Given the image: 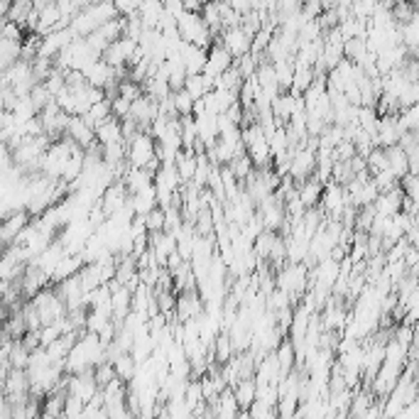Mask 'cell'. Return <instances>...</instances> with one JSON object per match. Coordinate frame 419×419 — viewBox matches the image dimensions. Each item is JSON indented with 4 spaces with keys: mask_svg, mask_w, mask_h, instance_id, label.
Wrapping results in <instances>:
<instances>
[{
    "mask_svg": "<svg viewBox=\"0 0 419 419\" xmlns=\"http://www.w3.org/2000/svg\"><path fill=\"white\" fill-rule=\"evenodd\" d=\"M309 282H312V270L307 265H290L287 263L282 270H277V277H275V285L279 292H285L290 297L292 304H299L304 299V292H307Z\"/></svg>",
    "mask_w": 419,
    "mask_h": 419,
    "instance_id": "6da1fadb",
    "label": "cell"
},
{
    "mask_svg": "<svg viewBox=\"0 0 419 419\" xmlns=\"http://www.w3.org/2000/svg\"><path fill=\"white\" fill-rule=\"evenodd\" d=\"M177 28H179V34H182V39L184 42H189V45L194 47H202V50H211L213 45H216V37H213V32L208 30V25L204 23L202 15H191V12H184V15L177 20Z\"/></svg>",
    "mask_w": 419,
    "mask_h": 419,
    "instance_id": "7a4b0ae2",
    "label": "cell"
},
{
    "mask_svg": "<svg viewBox=\"0 0 419 419\" xmlns=\"http://www.w3.org/2000/svg\"><path fill=\"white\" fill-rule=\"evenodd\" d=\"M157 157V140L150 133H138L128 142V164L130 167L145 169Z\"/></svg>",
    "mask_w": 419,
    "mask_h": 419,
    "instance_id": "3957f363",
    "label": "cell"
},
{
    "mask_svg": "<svg viewBox=\"0 0 419 419\" xmlns=\"http://www.w3.org/2000/svg\"><path fill=\"white\" fill-rule=\"evenodd\" d=\"M64 385H67L69 397H76V400H81L84 405H91L96 400V395L101 392V385L96 380L94 370L81 375H67V378H64Z\"/></svg>",
    "mask_w": 419,
    "mask_h": 419,
    "instance_id": "277c9868",
    "label": "cell"
},
{
    "mask_svg": "<svg viewBox=\"0 0 419 419\" xmlns=\"http://www.w3.org/2000/svg\"><path fill=\"white\" fill-rule=\"evenodd\" d=\"M204 312H206V302L199 294V290H186L182 294H177V319L182 324L204 316Z\"/></svg>",
    "mask_w": 419,
    "mask_h": 419,
    "instance_id": "5b68a950",
    "label": "cell"
},
{
    "mask_svg": "<svg viewBox=\"0 0 419 419\" xmlns=\"http://www.w3.org/2000/svg\"><path fill=\"white\" fill-rule=\"evenodd\" d=\"M316 174V152L309 150V147H299L292 157V167L290 177L297 182V186L304 184L307 179H312Z\"/></svg>",
    "mask_w": 419,
    "mask_h": 419,
    "instance_id": "8992f818",
    "label": "cell"
},
{
    "mask_svg": "<svg viewBox=\"0 0 419 419\" xmlns=\"http://www.w3.org/2000/svg\"><path fill=\"white\" fill-rule=\"evenodd\" d=\"M218 45H224L230 52V56L238 62V59H243V56L253 52V37L243 28L224 30V34L218 37Z\"/></svg>",
    "mask_w": 419,
    "mask_h": 419,
    "instance_id": "52a82bcc",
    "label": "cell"
},
{
    "mask_svg": "<svg viewBox=\"0 0 419 419\" xmlns=\"http://www.w3.org/2000/svg\"><path fill=\"white\" fill-rule=\"evenodd\" d=\"M30 224H32V216H30L28 211H15L8 218H3V228H0V241H3V246L6 248L15 246L20 233H23Z\"/></svg>",
    "mask_w": 419,
    "mask_h": 419,
    "instance_id": "ba28073f",
    "label": "cell"
},
{
    "mask_svg": "<svg viewBox=\"0 0 419 419\" xmlns=\"http://www.w3.org/2000/svg\"><path fill=\"white\" fill-rule=\"evenodd\" d=\"M130 204V191L123 182H116L113 186H108L106 194L101 196V208L106 211L108 218H113L118 211H123Z\"/></svg>",
    "mask_w": 419,
    "mask_h": 419,
    "instance_id": "9c48e42d",
    "label": "cell"
},
{
    "mask_svg": "<svg viewBox=\"0 0 419 419\" xmlns=\"http://www.w3.org/2000/svg\"><path fill=\"white\" fill-rule=\"evenodd\" d=\"M235 59L230 56V52L226 50L224 45H213L211 50H208V62H206V76L208 78H218V76H224L228 69H233Z\"/></svg>",
    "mask_w": 419,
    "mask_h": 419,
    "instance_id": "30bf717a",
    "label": "cell"
},
{
    "mask_svg": "<svg viewBox=\"0 0 419 419\" xmlns=\"http://www.w3.org/2000/svg\"><path fill=\"white\" fill-rule=\"evenodd\" d=\"M67 138H72L81 150H89V147H94L96 142H98V140H96V130L91 128L81 116H74L72 120H69Z\"/></svg>",
    "mask_w": 419,
    "mask_h": 419,
    "instance_id": "8fae6325",
    "label": "cell"
},
{
    "mask_svg": "<svg viewBox=\"0 0 419 419\" xmlns=\"http://www.w3.org/2000/svg\"><path fill=\"white\" fill-rule=\"evenodd\" d=\"M150 250L152 255H155V260L162 268H167V260L169 255H174L177 253V238H174L172 233H150Z\"/></svg>",
    "mask_w": 419,
    "mask_h": 419,
    "instance_id": "7c38bea8",
    "label": "cell"
},
{
    "mask_svg": "<svg viewBox=\"0 0 419 419\" xmlns=\"http://www.w3.org/2000/svg\"><path fill=\"white\" fill-rule=\"evenodd\" d=\"M179 54H182V59H184L189 76H199V74L206 72V62H208V52L206 50L184 42V45H182V50H179Z\"/></svg>",
    "mask_w": 419,
    "mask_h": 419,
    "instance_id": "4fadbf2b",
    "label": "cell"
},
{
    "mask_svg": "<svg viewBox=\"0 0 419 419\" xmlns=\"http://www.w3.org/2000/svg\"><path fill=\"white\" fill-rule=\"evenodd\" d=\"M84 265H86L84 255H67L62 263L56 265L54 275H52V285H62L67 279L76 277V275L84 270Z\"/></svg>",
    "mask_w": 419,
    "mask_h": 419,
    "instance_id": "5bb4252c",
    "label": "cell"
},
{
    "mask_svg": "<svg viewBox=\"0 0 419 419\" xmlns=\"http://www.w3.org/2000/svg\"><path fill=\"white\" fill-rule=\"evenodd\" d=\"M96 140H98V145H118V142H125V135H123V120H118V118H111L106 120L103 125L96 128Z\"/></svg>",
    "mask_w": 419,
    "mask_h": 419,
    "instance_id": "9a60e30c",
    "label": "cell"
},
{
    "mask_svg": "<svg viewBox=\"0 0 419 419\" xmlns=\"http://www.w3.org/2000/svg\"><path fill=\"white\" fill-rule=\"evenodd\" d=\"M130 206H133V211H135V216H150L155 208H160V202H157V189H155V184L150 186V189H145V191H140V194H135V196H130Z\"/></svg>",
    "mask_w": 419,
    "mask_h": 419,
    "instance_id": "2e32d148",
    "label": "cell"
},
{
    "mask_svg": "<svg viewBox=\"0 0 419 419\" xmlns=\"http://www.w3.org/2000/svg\"><path fill=\"white\" fill-rule=\"evenodd\" d=\"M125 186H128L130 196L140 194V191L150 189L152 184H155V177H152L150 172H145V169H138V167H130L128 172H125V177L120 179Z\"/></svg>",
    "mask_w": 419,
    "mask_h": 419,
    "instance_id": "e0dca14e",
    "label": "cell"
},
{
    "mask_svg": "<svg viewBox=\"0 0 419 419\" xmlns=\"http://www.w3.org/2000/svg\"><path fill=\"white\" fill-rule=\"evenodd\" d=\"M324 189H326V184L324 182H319L316 177H312V179H307L304 184H299V199H302V204H304V208H316L319 204H321V196H324Z\"/></svg>",
    "mask_w": 419,
    "mask_h": 419,
    "instance_id": "ac0fdd59",
    "label": "cell"
},
{
    "mask_svg": "<svg viewBox=\"0 0 419 419\" xmlns=\"http://www.w3.org/2000/svg\"><path fill=\"white\" fill-rule=\"evenodd\" d=\"M235 395V400H238V405H241L243 412H248V409L255 405L257 400V383L255 378H246V380H241L235 387H230Z\"/></svg>",
    "mask_w": 419,
    "mask_h": 419,
    "instance_id": "d6986e66",
    "label": "cell"
},
{
    "mask_svg": "<svg viewBox=\"0 0 419 419\" xmlns=\"http://www.w3.org/2000/svg\"><path fill=\"white\" fill-rule=\"evenodd\" d=\"M196 164H199V155H196V152H191V150H182V152H179L174 167H177L179 177H182V184H189V182H194Z\"/></svg>",
    "mask_w": 419,
    "mask_h": 419,
    "instance_id": "ffe728a7",
    "label": "cell"
},
{
    "mask_svg": "<svg viewBox=\"0 0 419 419\" xmlns=\"http://www.w3.org/2000/svg\"><path fill=\"white\" fill-rule=\"evenodd\" d=\"M314 81H316V72H314V67H307V64H302V62H294V84H292V94L304 96L314 86Z\"/></svg>",
    "mask_w": 419,
    "mask_h": 419,
    "instance_id": "44dd1931",
    "label": "cell"
},
{
    "mask_svg": "<svg viewBox=\"0 0 419 419\" xmlns=\"http://www.w3.org/2000/svg\"><path fill=\"white\" fill-rule=\"evenodd\" d=\"M385 152H387V164H390V172L395 174L400 182H402V179L409 174V157H407V152H405L400 145L390 147V150H385Z\"/></svg>",
    "mask_w": 419,
    "mask_h": 419,
    "instance_id": "7402d4cb",
    "label": "cell"
},
{
    "mask_svg": "<svg viewBox=\"0 0 419 419\" xmlns=\"http://www.w3.org/2000/svg\"><path fill=\"white\" fill-rule=\"evenodd\" d=\"M113 368H116L118 380H123L125 385H130V383L135 380V375H138L140 365H138V361L133 358V353H123L118 361H113Z\"/></svg>",
    "mask_w": 419,
    "mask_h": 419,
    "instance_id": "603a6c76",
    "label": "cell"
},
{
    "mask_svg": "<svg viewBox=\"0 0 419 419\" xmlns=\"http://www.w3.org/2000/svg\"><path fill=\"white\" fill-rule=\"evenodd\" d=\"M213 361H216L218 365H226L233 361V353H235V346H233V339H230V334H218L216 343H213Z\"/></svg>",
    "mask_w": 419,
    "mask_h": 419,
    "instance_id": "cb8c5ba5",
    "label": "cell"
},
{
    "mask_svg": "<svg viewBox=\"0 0 419 419\" xmlns=\"http://www.w3.org/2000/svg\"><path fill=\"white\" fill-rule=\"evenodd\" d=\"M275 353H277V361H279V368H282V375L287 378V375L294 370V356H297V351H294V346H292L290 339H285V341L279 343V348Z\"/></svg>",
    "mask_w": 419,
    "mask_h": 419,
    "instance_id": "d4e9b609",
    "label": "cell"
},
{
    "mask_svg": "<svg viewBox=\"0 0 419 419\" xmlns=\"http://www.w3.org/2000/svg\"><path fill=\"white\" fill-rule=\"evenodd\" d=\"M346 59L348 62H353V64H361L365 59V56H368V37H361V39H348L346 42Z\"/></svg>",
    "mask_w": 419,
    "mask_h": 419,
    "instance_id": "484cf974",
    "label": "cell"
},
{
    "mask_svg": "<svg viewBox=\"0 0 419 419\" xmlns=\"http://www.w3.org/2000/svg\"><path fill=\"white\" fill-rule=\"evenodd\" d=\"M275 74H277V84L285 91H292V84H294V62H279L275 64Z\"/></svg>",
    "mask_w": 419,
    "mask_h": 419,
    "instance_id": "4316f807",
    "label": "cell"
},
{
    "mask_svg": "<svg viewBox=\"0 0 419 419\" xmlns=\"http://www.w3.org/2000/svg\"><path fill=\"white\" fill-rule=\"evenodd\" d=\"M172 101H174V108H177L179 118H184V116H194V98H191L189 94H186L184 89L182 91H174L172 94Z\"/></svg>",
    "mask_w": 419,
    "mask_h": 419,
    "instance_id": "83f0119b",
    "label": "cell"
},
{
    "mask_svg": "<svg viewBox=\"0 0 419 419\" xmlns=\"http://www.w3.org/2000/svg\"><path fill=\"white\" fill-rule=\"evenodd\" d=\"M25 28H20V25L10 23V20H3L0 23V39H8V42H20V45H25Z\"/></svg>",
    "mask_w": 419,
    "mask_h": 419,
    "instance_id": "f1b7e54d",
    "label": "cell"
},
{
    "mask_svg": "<svg viewBox=\"0 0 419 419\" xmlns=\"http://www.w3.org/2000/svg\"><path fill=\"white\" fill-rule=\"evenodd\" d=\"M218 8H221V20H224V30L241 28L243 15H238V12L230 8V3H218Z\"/></svg>",
    "mask_w": 419,
    "mask_h": 419,
    "instance_id": "f546056e",
    "label": "cell"
},
{
    "mask_svg": "<svg viewBox=\"0 0 419 419\" xmlns=\"http://www.w3.org/2000/svg\"><path fill=\"white\" fill-rule=\"evenodd\" d=\"M30 98H32V103H34V108H37L39 113L45 111L47 106H50L52 101H54V96L50 94V89H47L45 84H39V86H34V91L30 94Z\"/></svg>",
    "mask_w": 419,
    "mask_h": 419,
    "instance_id": "4dcf8cb0",
    "label": "cell"
},
{
    "mask_svg": "<svg viewBox=\"0 0 419 419\" xmlns=\"http://www.w3.org/2000/svg\"><path fill=\"white\" fill-rule=\"evenodd\" d=\"M164 218H167L164 208H155L150 216H145L147 233H162V230H164Z\"/></svg>",
    "mask_w": 419,
    "mask_h": 419,
    "instance_id": "1f68e13d",
    "label": "cell"
},
{
    "mask_svg": "<svg viewBox=\"0 0 419 419\" xmlns=\"http://www.w3.org/2000/svg\"><path fill=\"white\" fill-rule=\"evenodd\" d=\"M17 101H20V96L15 94V89H10V86H3V89H0V103H3V111H12Z\"/></svg>",
    "mask_w": 419,
    "mask_h": 419,
    "instance_id": "d6a6232c",
    "label": "cell"
}]
</instances>
